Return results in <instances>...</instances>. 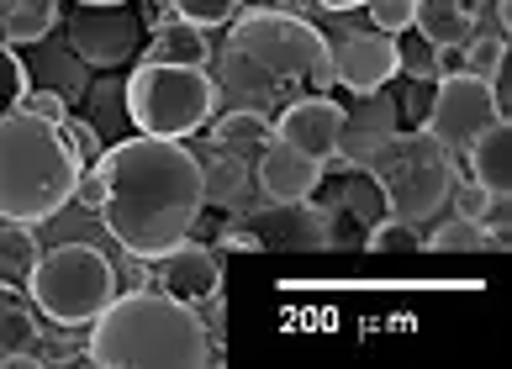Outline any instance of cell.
<instances>
[{
    "instance_id": "cell-1",
    "label": "cell",
    "mask_w": 512,
    "mask_h": 369,
    "mask_svg": "<svg viewBox=\"0 0 512 369\" xmlns=\"http://www.w3.org/2000/svg\"><path fill=\"white\" fill-rule=\"evenodd\" d=\"M106 201L101 217L132 259H159L175 243H185L201 222L206 180L201 159L180 138H117L101 153Z\"/></svg>"
},
{
    "instance_id": "cell-2",
    "label": "cell",
    "mask_w": 512,
    "mask_h": 369,
    "mask_svg": "<svg viewBox=\"0 0 512 369\" xmlns=\"http://www.w3.org/2000/svg\"><path fill=\"white\" fill-rule=\"evenodd\" d=\"M217 69H222L217 85L254 111H280L296 95H317L333 85L328 37L307 16L275 6L233 16Z\"/></svg>"
},
{
    "instance_id": "cell-3",
    "label": "cell",
    "mask_w": 512,
    "mask_h": 369,
    "mask_svg": "<svg viewBox=\"0 0 512 369\" xmlns=\"http://www.w3.org/2000/svg\"><path fill=\"white\" fill-rule=\"evenodd\" d=\"M85 364L127 369V364H175L201 369L212 364V338L191 301H175L164 290H127L111 296L106 312L90 322Z\"/></svg>"
},
{
    "instance_id": "cell-4",
    "label": "cell",
    "mask_w": 512,
    "mask_h": 369,
    "mask_svg": "<svg viewBox=\"0 0 512 369\" xmlns=\"http://www.w3.org/2000/svg\"><path fill=\"white\" fill-rule=\"evenodd\" d=\"M80 164L64 143V132L32 111L0 116V222H53L74 201Z\"/></svg>"
},
{
    "instance_id": "cell-5",
    "label": "cell",
    "mask_w": 512,
    "mask_h": 369,
    "mask_svg": "<svg viewBox=\"0 0 512 369\" xmlns=\"http://www.w3.org/2000/svg\"><path fill=\"white\" fill-rule=\"evenodd\" d=\"M365 174L381 185L391 217L428 222V217H439L444 201H449L454 153L433 138L428 127H412V132H396L391 143L375 148L370 164H365Z\"/></svg>"
},
{
    "instance_id": "cell-6",
    "label": "cell",
    "mask_w": 512,
    "mask_h": 369,
    "mask_svg": "<svg viewBox=\"0 0 512 369\" xmlns=\"http://www.w3.org/2000/svg\"><path fill=\"white\" fill-rule=\"evenodd\" d=\"M217 106H222V85L206 69L138 58V69L127 74V122L148 132V138H191V132L212 122Z\"/></svg>"
},
{
    "instance_id": "cell-7",
    "label": "cell",
    "mask_w": 512,
    "mask_h": 369,
    "mask_svg": "<svg viewBox=\"0 0 512 369\" xmlns=\"http://www.w3.org/2000/svg\"><path fill=\"white\" fill-rule=\"evenodd\" d=\"M27 296L48 322L85 327L106 312L111 296H117V269H111V259L90 243H59V248H48V254L32 259Z\"/></svg>"
},
{
    "instance_id": "cell-8",
    "label": "cell",
    "mask_w": 512,
    "mask_h": 369,
    "mask_svg": "<svg viewBox=\"0 0 512 369\" xmlns=\"http://www.w3.org/2000/svg\"><path fill=\"white\" fill-rule=\"evenodd\" d=\"M328 254L338 248V232H333V217L322 211L312 196L307 201H264V206H249L243 217L222 232V254Z\"/></svg>"
},
{
    "instance_id": "cell-9",
    "label": "cell",
    "mask_w": 512,
    "mask_h": 369,
    "mask_svg": "<svg viewBox=\"0 0 512 369\" xmlns=\"http://www.w3.org/2000/svg\"><path fill=\"white\" fill-rule=\"evenodd\" d=\"M154 32L148 6L111 0V6H80L69 16V48L80 53L85 69H122L127 58L143 53V37Z\"/></svg>"
},
{
    "instance_id": "cell-10",
    "label": "cell",
    "mask_w": 512,
    "mask_h": 369,
    "mask_svg": "<svg viewBox=\"0 0 512 369\" xmlns=\"http://www.w3.org/2000/svg\"><path fill=\"white\" fill-rule=\"evenodd\" d=\"M491 122H502V106H497V95H491L486 80L454 69V74H444V80L433 85V106H428V122L423 127L449 153H465Z\"/></svg>"
},
{
    "instance_id": "cell-11",
    "label": "cell",
    "mask_w": 512,
    "mask_h": 369,
    "mask_svg": "<svg viewBox=\"0 0 512 369\" xmlns=\"http://www.w3.org/2000/svg\"><path fill=\"white\" fill-rule=\"evenodd\" d=\"M328 58H333V85L370 95L386 90V80L396 74V37L381 27H354L338 43H328Z\"/></svg>"
},
{
    "instance_id": "cell-12",
    "label": "cell",
    "mask_w": 512,
    "mask_h": 369,
    "mask_svg": "<svg viewBox=\"0 0 512 369\" xmlns=\"http://www.w3.org/2000/svg\"><path fill=\"white\" fill-rule=\"evenodd\" d=\"M338 127H344V106L328 101V95L317 90V95H296V101H286L275 111L270 138L296 148V153H312V159H322V164H333Z\"/></svg>"
},
{
    "instance_id": "cell-13",
    "label": "cell",
    "mask_w": 512,
    "mask_h": 369,
    "mask_svg": "<svg viewBox=\"0 0 512 369\" xmlns=\"http://www.w3.org/2000/svg\"><path fill=\"white\" fill-rule=\"evenodd\" d=\"M154 264V290H164V296H175V301H191L201 306L206 296H217L222 290V259H217V248H206V243H175L169 254L159 259H148Z\"/></svg>"
},
{
    "instance_id": "cell-14",
    "label": "cell",
    "mask_w": 512,
    "mask_h": 369,
    "mask_svg": "<svg viewBox=\"0 0 512 369\" xmlns=\"http://www.w3.org/2000/svg\"><path fill=\"white\" fill-rule=\"evenodd\" d=\"M396 101L386 90H370V95H359V106H344V127H338V153H333V164L338 169H365L370 164V153L391 143L396 138Z\"/></svg>"
},
{
    "instance_id": "cell-15",
    "label": "cell",
    "mask_w": 512,
    "mask_h": 369,
    "mask_svg": "<svg viewBox=\"0 0 512 369\" xmlns=\"http://www.w3.org/2000/svg\"><path fill=\"white\" fill-rule=\"evenodd\" d=\"M322 174H328V164L312 159V153H296L286 143H264V153L254 159V185L264 201H307L312 190L322 185Z\"/></svg>"
},
{
    "instance_id": "cell-16",
    "label": "cell",
    "mask_w": 512,
    "mask_h": 369,
    "mask_svg": "<svg viewBox=\"0 0 512 369\" xmlns=\"http://www.w3.org/2000/svg\"><path fill=\"white\" fill-rule=\"evenodd\" d=\"M148 64H185V69H206L212 64V43H206V32L191 27V22H180L175 11H164V22H154V37L143 43Z\"/></svg>"
},
{
    "instance_id": "cell-17",
    "label": "cell",
    "mask_w": 512,
    "mask_h": 369,
    "mask_svg": "<svg viewBox=\"0 0 512 369\" xmlns=\"http://www.w3.org/2000/svg\"><path fill=\"white\" fill-rule=\"evenodd\" d=\"M465 159H470V180L486 185L491 196H512V122L502 116V122H491L476 143L465 148Z\"/></svg>"
},
{
    "instance_id": "cell-18",
    "label": "cell",
    "mask_w": 512,
    "mask_h": 369,
    "mask_svg": "<svg viewBox=\"0 0 512 369\" xmlns=\"http://www.w3.org/2000/svg\"><path fill=\"white\" fill-rule=\"evenodd\" d=\"M264 143H270V116L254 111V106L222 111L212 122V148L227 153V159H238V164H254L264 153Z\"/></svg>"
},
{
    "instance_id": "cell-19",
    "label": "cell",
    "mask_w": 512,
    "mask_h": 369,
    "mask_svg": "<svg viewBox=\"0 0 512 369\" xmlns=\"http://www.w3.org/2000/svg\"><path fill=\"white\" fill-rule=\"evenodd\" d=\"M412 27L423 32V43H433V48H465L470 37H476V22H470L465 0H417Z\"/></svg>"
},
{
    "instance_id": "cell-20",
    "label": "cell",
    "mask_w": 512,
    "mask_h": 369,
    "mask_svg": "<svg viewBox=\"0 0 512 369\" xmlns=\"http://www.w3.org/2000/svg\"><path fill=\"white\" fill-rule=\"evenodd\" d=\"M201 180H206V201L233 211V217H243V211L254 206V164H238V159H227V153H212V164H201Z\"/></svg>"
},
{
    "instance_id": "cell-21",
    "label": "cell",
    "mask_w": 512,
    "mask_h": 369,
    "mask_svg": "<svg viewBox=\"0 0 512 369\" xmlns=\"http://www.w3.org/2000/svg\"><path fill=\"white\" fill-rule=\"evenodd\" d=\"M64 16V0H11L0 11V43L6 48H27V43H43V37L59 27Z\"/></svg>"
},
{
    "instance_id": "cell-22",
    "label": "cell",
    "mask_w": 512,
    "mask_h": 369,
    "mask_svg": "<svg viewBox=\"0 0 512 369\" xmlns=\"http://www.w3.org/2000/svg\"><path fill=\"white\" fill-rule=\"evenodd\" d=\"M423 248L433 254H502L507 238H497L486 222H470V217H449L433 238H423Z\"/></svg>"
},
{
    "instance_id": "cell-23",
    "label": "cell",
    "mask_w": 512,
    "mask_h": 369,
    "mask_svg": "<svg viewBox=\"0 0 512 369\" xmlns=\"http://www.w3.org/2000/svg\"><path fill=\"white\" fill-rule=\"evenodd\" d=\"M37 343H43V327H37V317L27 312V306L22 301L0 306V359L6 364H32Z\"/></svg>"
},
{
    "instance_id": "cell-24",
    "label": "cell",
    "mask_w": 512,
    "mask_h": 369,
    "mask_svg": "<svg viewBox=\"0 0 512 369\" xmlns=\"http://www.w3.org/2000/svg\"><path fill=\"white\" fill-rule=\"evenodd\" d=\"M365 248L370 254H417V248H423V232L407 217H381V222L365 227Z\"/></svg>"
},
{
    "instance_id": "cell-25",
    "label": "cell",
    "mask_w": 512,
    "mask_h": 369,
    "mask_svg": "<svg viewBox=\"0 0 512 369\" xmlns=\"http://www.w3.org/2000/svg\"><path fill=\"white\" fill-rule=\"evenodd\" d=\"M59 132H64V143H69V153H74V164H80V169H96L101 164L106 143H101V127L90 122V116H64Z\"/></svg>"
},
{
    "instance_id": "cell-26",
    "label": "cell",
    "mask_w": 512,
    "mask_h": 369,
    "mask_svg": "<svg viewBox=\"0 0 512 369\" xmlns=\"http://www.w3.org/2000/svg\"><path fill=\"white\" fill-rule=\"evenodd\" d=\"M37 259L27 222H11V232H0V280H27V269Z\"/></svg>"
},
{
    "instance_id": "cell-27",
    "label": "cell",
    "mask_w": 512,
    "mask_h": 369,
    "mask_svg": "<svg viewBox=\"0 0 512 369\" xmlns=\"http://www.w3.org/2000/svg\"><path fill=\"white\" fill-rule=\"evenodd\" d=\"M507 64V37L502 32H476L465 43V74H476V80H491Z\"/></svg>"
},
{
    "instance_id": "cell-28",
    "label": "cell",
    "mask_w": 512,
    "mask_h": 369,
    "mask_svg": "<svg viewBox=\"0 0 512 369\" xmlns=\"http://www.w3.org/2000/svg\"><path fill=\"white\" fill-rule=\"evenodd\" d=\"M396 74H412L417 85H439L444 80L439 48L433 43H402V37H396Z\"/></svg>"
},
{
    "instance_id": "cell-29",
    "label": "cell",
    "mask_w": 512,
    "mask_h": 369,
    "mask_svg": "<svg viewBox=\"0 0 512 369\" xmlns=\"http://www.w3.org/2000/svg\"><path fill=\"white\" fill-rule=\"evenodd\" d=\"M169 11L180 16V22H191V27H227L233 16L243 11V0H169Z\"/></svg>"
},
{
    "instance_id": "cell-30",
    "label": "cell",
    "mask_w": 512,
    "mask_h": 369,
    "mask_svg": "<svg viewBox=\"0 0 512 369\" xmlns=\"http://www.w3.org/2000/svg\"><path fill=\"white\" fill-rule=\"evenodd\" d=\"M344 206H349L365 227H370V222H381V217H391V211H386V196H381V185H375L365 169H359L354 180L344 185Z\"/></svg>"
},
{
    "instance_id": "cell-31",
    "label": "cell",
    "mask_w": 512,
    "mask_h": 369,
    "mask_svg": "<svg viewBox=\"0 0 512 369\" xmlns=\"http://www.w3.org/2000/svg\"><path fill=\"white\" fill-rule=\"evenodd\" d=\"M27 90H32V85H27V64L16 58V48L0 43V116L22 106V95H27Z\"/></svg>"
},
{
    "instance_id": "cell-32",
    "label": "cell",
    "mask_w": 512,
    "mask_h": 369,
    "mask_svg": "<svg viewBox=\"0 0 512 369\" xmlns=\"http://www.w3.org/2000/svg\"><path fill=\"white\" fill-rule=\"evenodd\" d=\"M449 201H454V217H470V222H481L497 196H491L486 185H476V180H465V174H460V180L449 185Z\"/></svg>"
},
{
    "instance_id": "cell-33",
    "label": "cell",
    "mask_w": 512,
    "mask_h": 369,
    "mask_svg": "<svg viewBox=\"0 0 512 369\" xmlns=\"http://www.w3.org/2000/svg\"><path fill=\"white\" fill-rule=\"evenodd\" d=\"M365 6H370V27L402 37L412 27V6H417V0H365Z\"/></svg>"
},
{
    "instance_id": "cell-34",
    "label": "cell",
    "mask_w": 512,
    "mask_h": 369,
    "mask_svg": "<svg viewBox=\"0 0 512 369\" xmlns=\"http://www.w3.org/2000/svg\"><path fill=\"white\" fill-rule=\"evenodd\" d=\"M22 111H32V116H43V122L59 127L64 116H69V101H64L59 90H27V95H22Z\"/></svg>"
},
{
    "instance_id": "cell-35",
    "label": "cell",
    "mask_w": 512,
    "mask_h": 369,
    "mask_svg": "<svg viewBox=\"0 0 512 369\" xmlns=\"http://www.w3.org/2000/svg\"><path fill=\"white\" fill-rule=\"evenodd\" d=\"M465 6H470L476 32H502L507 27V0H465Z\"/></svg>"
},
{
    "instance_id": "cell-36",
    "label": "cell",
    "mask_w": 512,
    "mask_h": 369,
    "mask_svg": "<svg viewBox=\"0 0 512 369\" xmlns=\"http://www.w3.org/2000/svg\"><path fill=\"white\" fill-rule=\"evenodd\" d=\"M74 201H80V206H90V211H101V201H106L101 164H96V169H80V185H74Z\"/></svg>"
},
{
    "instance_id": "cell-37",
    "label": "cell",
    "mask_w": 512,
    "mask_h": 369,
    "mask_svg": "<svg viewBox=\"0 0 512 369\" xmlns=\"http://www.w3.org/2000/svg\"><path fill=\"white\" fill-rule=\"evenodd\" d=\"M312 6H322V11H359L365 0H312Z\"/></svg>"
},
{
    "instance_id": "cell-38",
    "label": "cell",
    "mask_w": 512,
    "mask_h": 369,
    "mask_svg": "<svg viewBox=\"0 0 512 369\" xmlns=\"http://www.w3.org/2000/svg\"><path fill=\"white\" fill-rule=\"evenodd\" d=\"M6 301H16V296H11V285H6V280H0V306H6Z\"/></svg>"
},
{
    "instance_id": "cell-39",
    "label": "cell",
    "mask_w": 512,
    "mask_h": 369,
    "mask_svg": "<svg viewBox=\"0 0 512 369\" xmlns=\"http://www.w3.org/2000/svg\"><path fill=\"white\" fill-rule=\"evenodd\" d=\"M80 6H111V0H80Z\"/></svg>"
}]
</instances>
